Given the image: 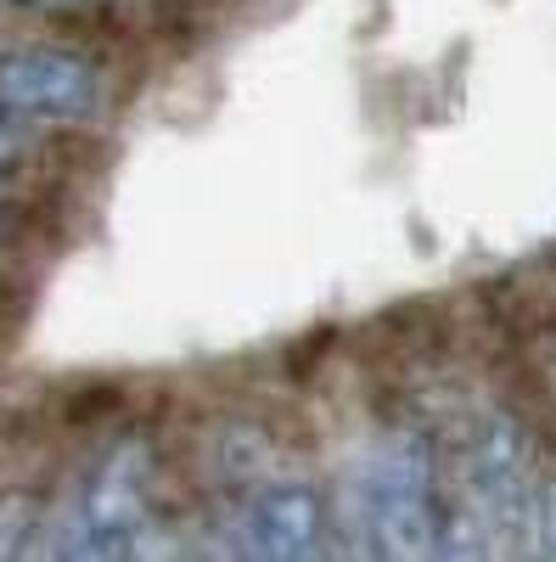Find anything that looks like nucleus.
I'll list each match as a JSON object with an SVG mask.
<instances>
[{
    "label": "nucleus",
    "instance_id": "4",
    "mask_svg": "<svg viewBox=\"0 0 556 562\" xmlns=\"http://www.w3.org/2000/svg\"><path fill=\"white\" fill-rule=\"evenodd\" d=\"M540 484L545 479L534 473V445L523 434V422L512 411H489L467 445V490H473L478 524L495 535V546L534 540Z\"/></svg>",
    "mask_w": 556,
    "mask_h": 562
},
{
    "label": "nucleus",
    "instance_id": "5",
    "mask_svg": "<svg viewBox=\"0 0 556 562\" xmlns=\"http://www.w3.org/2000/svg\"><path fill=\"white\" fill-rule=\"evenodd\" d=\"M237 546L264 562H309L327 551V506L304 479H270L237 512Z\"/></svg>",
    "mask_w": 556,
    "mask_h": 562
},
{
    "label": "nucleus",
    "instance_id": "6",
    "mask_svg": "<svg viewBox=\"0 0 556 562\" xmlns=\"http://www.w3.org/2000/svg\"><path fill=\"white\" fill-rule=\"evenodd\" d=\"M34 147H39V124H29V119H18V113L0 108V180L18 175V169H29Z\"/></svg>",
    "mask_w": 556,
    "mask_h": 562
},
{
    "label": "nucleus",
    "instance_id": "2",
    "mask_svg": "<svg viewBox=\"0 0 556 562\" xmlns=\"http://www.w3.org/2000/svg\"><path fill=\"white\" fill-rule=\"evenodd\" d=\"M147 529H152V450L141 439H124L73 490V501L57 518V540L45 551L73 562L135 557L147 546Z\"/></svg>",
    "mask_w": 556,
    "mask_h": 562
},
{
    "label": "nucleus",
    "instance_id": "8",
    "mask_svg": "<svg viewBox=\"0 0 556 562\" xmlns=\"http://www.w3.org/2000/svg\"><path fill=\"white\" fill-rule=\"evenodd\" d=\"M534 551L556 557V479L540 484V518H534Z\"/></svg>",
    "mask_w": 556,
    "mask_h": 562
},
{
    "label": "nucleus",
    "instance_id": "1",
    "mask_svg": "<svg viewBox=\"0 0 556 562\" xmlns=\"http://www.w3.org/2000/svg\"><path fill=\"white\" fill-rule=\"evenodd\" d=\"M360 501H365V524L383 557H439L450 501L439 479V450L428 434H416V428L383 434L365 461Z\"/></svg>",
    "mask_w": 556,
    "mask_h": 562
},
{
    "label": "nucleus",
    "instance_id": "9",
    "mask_svg": "<svg viewBox=\"0 0 556 562\" xmlns=\"http://www.w3.org/2000/svg\"><path fill=\"white\" fill-rule=\"evenodd\" d=\"M0 237H7V214H0Z\"/></svg>",
    "mask_w": 556,
    "mask_h": 562
},
{
    "label": "nucleus",
    "instance_id": "3",
    "mask_svg": "<svg viewBox=\"0 0 556 562\" xmlns=\"http://www.w3.org/2000/svg\"><path fill=\"white\" fill-rule=\"evenodd\" d=\"M107 102V74L97 57L73 45H7L0 52V108L52 130V124H90Z\"/></svg>",
    "mask_w": 556,
    "mask_h": 562
},
{
    "label": "nucleus",
    "instance_id": "7",
    "mask_svg": "<svg viewBox=\"0 0 556 562\" xmlns=\"http://www.w3.org/2000/svg\"><path fill=\"white\" fill-rule=\"evenodd\" d=\"M34 529H39L34 501L29 495H0V557H23Z\"/></svg>",
    "mask_w": 556,
    "mask_h": 562
}]
</instances>
